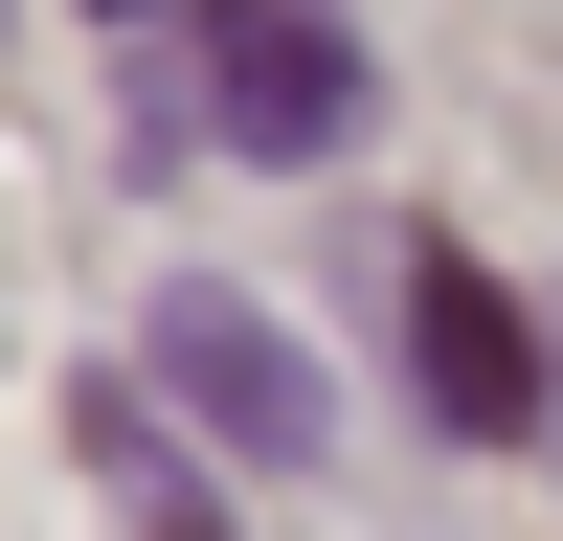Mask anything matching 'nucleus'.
I'll return each instance as SVG.
<instances>
[{"instance_id": "nucleus-1", "label": "nucleus", "mask_w": 563, "mask_h": 541, "mask_svg": "<svg viewBox=\"0 0 563 541\" xmlns=\"http://www.w3.org/2000/svg\"><path fill=\"white\" fill-rule=\"evenodd\" d=\"M180 113H203L225 158H339L361 135V45L339 23H203L180 45Z\"/></svg>"}, {"instance_id": "nucleus-2", "label": "nucleus", "mask_w": 563, "mask_h": 541, "mask_svg": "<svg viewBox=\"0 0 563 541\" xmlns=\"http://www.w3.org/2000/svg\"><path fill=\"white\" fill-rule=\"evenodd\" d=\"M158 384L203 406L225 451H271V474H316V429H339V406H316V361L271 339V316H225V294H180V316H158Z\"/></svg>"}, {"instance_id": "nucleus-3", "label": "nucleus", "mask_w": 563, "mask_h": 541, "mask_svg": "<svg viewBox=\"0 0 563 541\" xmlns=\"http://www.w3.org/2000/svg\"><path fill=\"white\" fill-rule=\"evenodd\" d=\"M406 316H429V406H451V429H519V406H541V361H519V316H496V294H474L451 249L406 270Z\"/></svg>"}]
</instances>
